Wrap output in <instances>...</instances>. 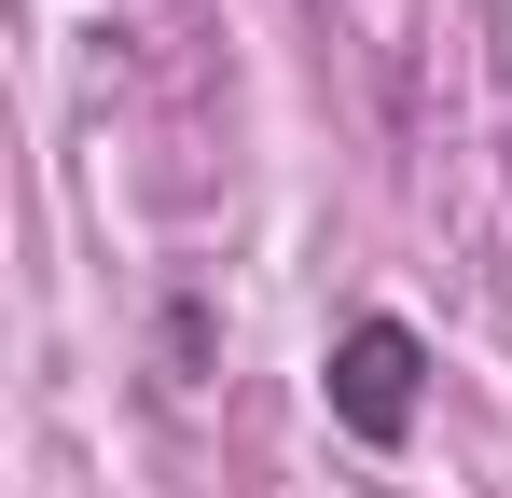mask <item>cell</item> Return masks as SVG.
I'll return each instance as SVG.
<instances>
[{"label": "cell", "mask_w": 512, "mask_h": 498, "mask_svg": "<svg viewBox=\"0 0 512 498\" xmlns=\"http://www.w3.org/2000/svg\"><path fill=\"white\" fill-rule=\"evenodd\" d=\"M319 388H333V429L346 443H416V402H429V332L416 319H346L333 360H319Z\"/></svg>", "instance_id": "cell-1"}]
</instances>
